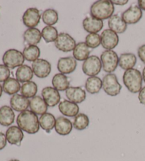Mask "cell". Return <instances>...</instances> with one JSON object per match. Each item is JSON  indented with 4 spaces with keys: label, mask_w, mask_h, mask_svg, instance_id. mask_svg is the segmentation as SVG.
<instances>
[{
    "label": "cell",
    "mask_w": 145,
    "mask_h": 161,
    "mask_svg": "<svg viewBox=\"0 0 145 161\" xmlns=\"http://www.w3.org/2000/svg\"><path fill=\"white\" fill-rule=\"evenodd\" d=\"M18 126L29 134H35L39 131L40 123L38 116L30 110L21 112L16 119Z\"/></svg>",
    "instance_id": "cell-1"
},
{
    "label": "cell",
    "mask_w": 145,
    "mask_h": 161,
    "mask_svg": "<svg viewBox=\"0 0 145 161\" xmlns=\"http://www.w3.org/2000/svg\"><path fill=\"white\" fill-rule=\"evenodd\" d=\"M114 11V5L109 0H99L91 5L90 13L92 17L103 21L110 19Z\"/></svg>",
    "instance_id": "cell-2"
},
{
    "label": "cell",
    "mask_w": 145,
    "mask_h": 161,
    "mask_svg": "<svg viewBox=\"0 0 145 161\" xmlns=\"http://www.w3.org/2000/svg\"><path fill=\"white\" fill-rule=\"evenodd\" d=\"M142 79L140 72L134 68L125 71L122 78L125 87L132 93L140 92L142 87Z\"/></svg>",
    "instance_id": "cell-3"
},
{
    "label": "cell",
    "mask_w": 145,
    "mask_h": 161,
    "mask_svg": "<svg viewBox=\"0 0 145 161\" xmlns=\"http://www.w3.org/2000/svg\"><path fill=\"white\" fill-rule=\"evenodd\" d=\"M25 58L21 51L16 49H9L4 53L2 58L4 65L10 69H14L23 65Z\"/></svg>",
    "instance_id": "cell-4"
},
{
    "label": "cell",
    "mask_w": 145,
    "mask_h": 161,
    "mask_svg": "<svg viewBox=\"0 0 145 161\" xmlns=\"http://www.w3.org/2000/svg\"><path fill=\"white\" fill-rule=\"evenodd\" d=\"M103 89L110 96H117L121 92L122 86L120 84L115 74L109 73L103 78Z\"/></svg>",
    "instance_id": "cell-5"
},
{
    "label": "cell",
    "mask_w": 145,
    "mask_h": 161,
    "mask_svg": "<svg viewBox=\"0 0 145 161\" xmlns=\"http://www.w3.org/2000/svg\"><path fill=\"white\" fill-rule=\"evenodd\" d=\"M102 68L105 73H111L116 70L119 64V58L113 51H105L101 55Z\"/></svg>",
    "instance_id": "cell-6"
},
{
    "label": "cell",
    "mask_w": 145,
    "mask_h": 161,
    "mask_svg": "<svg viewBox=\"0 0 145 161\" xmlns=\"http://www.w3.org/2000/svg\"><path fill=\"white\" fill-rule=\"evenodd\" d=\"M102 63L101 59L96 55L89 56L82 65L83 73L90 77L96 76L101 70Z\"/></svg>",
    "instance_id": "cell-7"
},
{
    "label": "cell",
    "mask_w": 145,
    "mask_h": 161,
    "mask_svg": "<svg viewBox=\"0 0 145 161\" xmlns=\"http://www.w3.org/2000/svg\"><path fill=\"white\" fill-rule=\"evenodd\" d=\"M55 46L59 51L67 53L74 51L76 42L70 35L67 33H60L55 41Z\"/></svg>",
    "instance_id": "cell-8"
},
{
    "label": "cell",
    "mask_w": 145,
    "mask_h": 161,
    "mask_svg": "<svg viewBox=\"0 0 145 161\" xmlns=\"http://www.w3.org/2000/svg\"><path fill=\"white\" fill-rule=\"evenodd\" d=\"M31 66L33 74L39 78H46L51 74V64L46 60L38 58L33 62Z\"/></svg>",
    "instance_id": "cell-9"
},
{
    "label": "cell",
    "mask_w": 145,
    "mask_h": 161,
    "mask_svg": "<svg viewBox=\"0 0 145 161\" xmlns=\"http://www.w3.org/2000/svg\"><path fill=\"white\" fill-rule=\"evenodd\" d=\"M101 38L103 48L106 49V51H112L119 43L118 35L110 29L104 30L102 32Z\"/></svg>",
    "instance_id": "cell-10"
},
{
    "label": "cell",
    "mask_w": 145,
    "mask_h": 161,
    "mask_svg": "<svg viewBox=\"0 0 145 161\" xmlns=\"http://www.w3.org/2000/svg\"><path fill=\"white\" fill-rule=\"evenodd\" d=\"M40 13L37 8H29L23 15V22L24 25L29 29L35 28L40 23Z\"/></svg>",
    "instance_id": "cell-11"
},
{
    "label": "cell",
    "mask_w": 145,
    "mask_h": 161,
    "mask_svg": "<svg viewBox=\"0 0 145 161\" xmlns=\"http://www.w3.org/2000/svg\"><path fill=\"white\" fill-rule=\"evenodd\" d=\"M142 17V11L137 5H132L122 14V19L128 24H135Z\"/></svg>",
    "instance_id": "cell-12"
},
{
    "label": "cell",
    "mask_w": 145,
    "mask_h": 161,
    "mask_svg": "<svg viewBox=\"0 0 145 161\" xmlns=\"http://www.w3.org/2000/svg\"><path fill=\"white\" fill-rule=\"evenodd\" d=\"M42 97L47 107H53L59 104L60 94L56 89L52 87H46L42 90Z\"/></svg>",
    "instance_id": "cell-13"
},
{
    "label": "cell",
    "mask_w": 145,
    "mask_h": 161,
    "mask_svg": "<svg viewBox=\"0 0 145 161\" xmlns=\"http://www.w3.org/2000/svg\"><path fill=\"white\" fill-rule=\"evenodd\" d=\"M77 60L74 57L61 58L58 60L57 69L60 73L68 75L73 73L77 68Z\"/></svg>",
    "instance_id": "cell-14"
},
{
    "label": "cell",
    "mask_w": 145,
    "mask_h": 161,
    "mask_svg": "<svg viewBox=\"0 0 145 161\" xmlns=\"http://www.w3.org/2000/svg\"><path fill=\"white\" fill-rule=\"evenodd\" d=\"M68 100L75 104H80L86 99V92L81 87H69L65 91Z\"/></svg>",
    "instance_id": "cell-15"
},
{
    "label": "cell",
    "mask_w": 145,
    "mask_h": 161,
    "mask_svg": "<svg viewBox=\"0 0 145 161\" xmlns=\"http://www.w3.org/2000/svg\"><path fill=\"white\" fill-rule=\"evenodd\" d=\"M24 136L23 131L19 126H10L6 131L7 140L12 145L21 146L22 141L24 139Z\"/></svg>",
    "instance_id": "cell-16"
},
{
    "label": "cell",
    "mask_w": 145,
    "mask_h": 161,
    "mask_svg": "<svg viewBox=\"0 0 145 161\" xmlns=\"http://www.w3.org/2000/svg\"><path fill=\"white\" fill-rule=\"evenodd\" d=\"M10 104L12 109L19 112H23L29 107L30 100L21 94H16L11 98Z\"/></svg>",
    "instance_id": "cell-17"
},
{
    "label": "cell",
    "mask_w": 145,
    "mask_h": 161,
    "mask_svg": "<svg viewBox=\"0 0 145 161\" xmlns=\"http://www.w3.org/2000/svg\"><path fill=\"white\" fill-rule=\"evenodd\" d=\"M83 27L86 32L89 34H98L104 27L102 20L94 17H86L83 21Z\"/></svg>",
    "instance_id": "cell-18"
},
{
    "label": "cell",
    "mask_w": 145,
    "mask_h": 161,
    "mask_svg": "<svg viewBox=\"0 0 145 161\" xmlns=\"http://www.w3.org/2000/svg\"><path fill=\"white\" fill-rule=\"evenodd\" d=\"M73 124L71 121L64 116H60L56 119L55 129L58 134L61 136L69 135L72 132Z\"/></svg>",
    "instance_id": "cell-19"
},
{
    "label": "cell",
    "mask_w": 145,
    "mask_h": 161,
    "mask_svg": "<svg viewBox=\"0 0 145 161\" xmlns=\"http://www.w3.org/2000/svg\"><path fill=\"white\" fill-rule=\"evenodd\" d=\"M59 110L64 116L68 117H74L79 114V107L77 104L69 100H63L59 104Z\"/></svg>",
    "instance_id": "cell-20"
},
{
    "label": "cell",
    "mask_w": 145,
    "mask_h": 161,
    "mask_svg": "<svg viewBox=\"0 0 145 161\" xmlns=\"http://www.w3.org/2000/svg\"><path fill=\"white\" fill-rule=\"evenodd\" d=\"M41 38V32L36 28L28 29L24 34V42L28 46H36L40 42Z\"/></svg>",
    "instance_id": "cell-21"
},
{
    "label": "cell",
    "mask_w": 145,
    "mask_h": 161,
    "mask_svg": "<svg viewBox=\"0 0 145 161\" xmlns=\"http://www.w3.org/2000/svg\"><path fill=\"white\" fill-rule=\"evenodd\" d=\"M29 107L30 111L36 115H43L47 113V105L40 96H35L30 99Z\"/></svg>",
    "instance_id": "cell-22"
},
{
    "label": "cell",
    "mask_w": 145,
    "mask_h": 161,
    "mask_svg": "<svg viewBox=\"0 0 145 161\" xmlns=\"http://www.w3.org/2000/svg\"><path fill=\"white\" fill-rule=\"evenodd\" d=\"M15 119V114L12 107L2 106L0 108V124L3 126H9Z\"/></svg>",
    "instance_id": "cell-23"
},
{
    "label": "cell",
    "mask_w": 145,
    "mask_h": 161,
    "mask_svg": "<svg viewBox=\"0 0 145 161\" xmlns=\"http://www.w3.org/2000/svg\"><path fill=\"white\" fill-rule=\"evenodd\" d=\"M108 26L113 31L118 34H122L127 29V24L118 15H113L108 19Z\"/></svg>",
    "instance_id": "cell-24"
},
{
    "label": "cell",
    "mask_w": 145,
    "mask_h": 161,
    "mask_svg": "<svg viewBox=\"0 0 145 161\" xmlns=\"http://www.w3.org/2000/svg\"><path fill=\"white\" fill-rule=\"evenodd\" d=\"M91 49L85 43H77L73 51V56L76 60L85 61L89 57Z\"/></svg>",
    "instance_id": "cell-25"
},
{
    "label": "cell",
    "mask_w": 145,
    "mask_h": 161,
    "mask_svg": "<svg viewBox=\"0 0 145 161\" xmlns=\"http://www.w3.org/2000/svg\"><path fill=\"white\" fill-rule=\"evenodd\" d=\"M39 123H40V126L44 131H46L47 133H51L55 128L56 119L52 114L46 113L41 115L39 119Z\"/></svg>",
    "instance_id": "cell-26"
},
{
    "label": "cell",
    "mask_w": 145,
    "mask_h": 161,
    "mask_svg": "<svg viewBox=\"0 0 145 161\" xmlns=\"http://www.w3.org/2000/svg\"><path fill=\"white\" fill-rule=\"evenodd\" d=\"M33 77V72L32 68L29 65H23L18 68L16 72V80L19 82H26L30 81Z\"/></svg>",
    "instance_id": "cell-27"
},
{
    "label": "cell",
    "mask_w": 145,
    "mask_h": 161,
    "mask_svg": "<svg viewBox=\"0 0 145 161\" xmlns=\"http://www.w3.org/2000/svg\"><path fill=\"white\" fill-rule=\"evenodd\" d=\"M53 87L57 91H66L69 87V80L65 75L62 73L56 74L52 80Z\"/></svg>",
    "instance_id": "cell-28"
},
{
    "label": "cell",
    "mask_w": 145,
    "mask_h": 161,
    "mask_svg": "<svg viewBox=\"0 0 145 161\" xmlns=\"http://www.w3.org/2000/svg\"><path fill=\"white\" fill-rule=\"evenodd\" d=\"M103 87V81L99 77L94 76L90 77L86 80L85 88L89 93L91 94L99 93Z\"/></svg>",
    "instance_id": "cell-29"
},
{
    "label": "cell",
    "mask_w": 145,
    "mask_h": 161,
    "mask_svg": "<svg viewBox=\"0 0 145 161\" xmlns=\"http://www.w3.org/2000/svg\"><path fill=\"white\" fill-rule=\"evenodd\" d=\"M137 63V58L133 53L121 54L119 58V65L125 70L132 69Z\"/></svg>",
    "instance_id": "cell-30"
},
{
    "label": "cell",
    "mask_w": 145,
    "mask_h": 161,
    "mask_svg": "<svg viewBox=\"0 0 145 161\" xmlns=\"http://www.w3.org/2000/svg\"><path fill=\"white\" fill-rule=\"evenodd\" d=\"M3 91L9 95H14L16 93L21 90V85L17 80L13 77H9L6 81L4 82Z\"/></svg>",
    "instance_id": "cell-31"
},
{
    "label": "cell",
    "mask_w": 145,
    "mask_h": 161,
    "mask_svg": "<svg viewBox=\"0 0 145 161\" xmlns=\"http://www.w3.org/2000/svg\"><path fill=\"white\" fill-rule=\"evenodd\" d=\"M38 92V86L34 82L29 81L24 83L21 88V95L26 98H33Z\"/></svg>",
    "instance_id": "cell-32"
},
{
    "label": "cell",
    "mask_w": 145,
    "mask_h": 161,
    "mask_svg": "<svg viewBox=\"0 0 145 161\" xmlns=\"http://www.w3.org/2000/svg\"><path fill=\"white\" fill-rule=\"evenodd\" d=\"M23 55L26 60L29 62H34L40 56V48L37 46H28L24 49Z\"/></svg>",
    "instance_id": "cell-33"
},
{
    "label": "cell",
    "mask_w": 145,
    "mask_h": 161,
    "mask_svg": "<svg viewBox=\"0 0 145 161\" xmlns=\"http://www.w3.org/2000/svg\"><path fill=\"white\" fill-rule=\"evenodd\" d=\"M42 38L46 43L55 42L58 36V32L56 28L51 26H45L41 31Z\"/></svg>",
    "instance_id": "cell-34"
},
{
    "label": "cell",
    "mask_w": 145,
    "mask_h": 161,
    "mask_svg": "<svg viewBox=\"0 0 145 161\" xmlns=\"http://www.w3.org/2000/svg\"><path fill=\"white\" fill-rule=\"evenodd\" d=\"M43 23L47 26H52L58 21V14L55 9H48L43 12L42 15Z\"/></svg>",
    "instance_id": "cell-35"
},
{
    "label": "cell",
    "mask_w": 145,
    "mask_h": 161,
    "mask_svg": "<svg viewBox=\"0 0 145 161\" xmlns=\"http://www.w3.org/2000/svg\"><path fill=\"white\" fill-rule=\"evenodd\" d=\"M89 125V119L87 115L84 114H79L75 116L74 120L73 122V126L74 129L79 131L86 129Z\"/></svg>",
    "instance_id": "cell-36"
},
{
    "label": "cell",
    "mask_w": 145,
    "mask_h": 161,
    "mask_svg": "<svg viewBox=\"0 0 145 161\" xmlns=\"http://www.w3.org/2000/svg\"><path fill=\"white\" fill-rule=\"evenodd\" d=\"M85 43L90 48H96L101 44V36L98 34H89L86 36Z\"/></svg>",
    "instance_id": "cell-37"
},
{
    "label": "cell",
    "mask_w": 145,
    "mask_h": 161,
    "mask_svg": "<svg viewBox=\"0 0 145 161\" xmlns=\"http://www.w3.org/2000/svg\"><path fill=\"white\" fill-rule=\"evenodd\" d=\"M10 70L4 65H0V82H5L7 79L9 78Z\"/></svg>",
    "instance_id": "cell-38"
},
{
    "label": "cell",
    "mask_w": 145,
    "mask_h": 161,
    "mask_svg": "<svg viewBox=\"0 0 145 161\" xmlns=\"http://www.w3.org/2000/svg\"><path fill=\"white\" fill-rule=\"evenodd\" d=\"M137 53L139 59L142 60V63H144L145 64V45L139 47Z\"/></svg>",
    "instance_id": "cell-39"
},
{
    "label": "cell",
    "mask_w": 145,
    "mask_h": 161,
    "mask_svg": "<svg viewBox=\"0 0 145 161\" xmlns=\"http://www.w3.org/2000/svg\"><path fill=\"white\" fill-rule=\"evenodd\" d=\"M7 138L6 135L4 134L2 132H0V151L4 149L7 146Z\"/></svg>",
    "instance_id": "cell-40"
},
{
    "label": "cell",
    "mask_w": 145,
    "mask_h": 161,
    "mask_svg": "<svg viewBox=\"0 0 145 161\" xmlns=\"http://www.w3.org/2000/svg\"><path fill=\"white\" fill-rule=\"evenodd\" d=\"M138 99L142 104L145 105V87L142 88V90L139 92Z\"/></svg>",
    "instance_id": "cell-41"
},
{
    "label": "cell",
    "mask_w": 145,
    "mask_h": 161,
    "mask_svg": "<svg viewBox=\"0 0 145 161\" xmlns=\"http://www.w3.org/2000/svg\"><path fill=\"white\" fill-rule=\"evenodd\" d=\"M110 2H112L113 4H116V5H125L127 4L128 2L127 0H122V1H120V0H118V1L113 0V1H110Z\"/></svg>",
    "instance_id": "cell-42"
},
{
    "label": "cell",
    "mask_w": 145,
    "mask_h": 161,
    "mask_svg": "<svg viewBox=\"0 0 145 161\" xmlns=\"http://www.w3.org/2000/svg\"><path fill=\"white\" fill-rule=\"evenodd\" d=\"M138 6L141 9L145 11V0H139Z\"/></svg>",
    "instance_id": "cell-43"
},
{
    "label": "cell",
    "mask_w": 145,
    "mask_h": 161,
    "mask_svg": "<svg viewBox=\"0 0 145 161\" xmlns=\"http://www.w3.org/2000/svg\"><path fill=\"white\" fill-rule=\"evenodd\" d=\"M142 78H143L144 81L145 82V67L143 69V71H142Z\"/></svg>",
    "instance_id": "cell-44"
},
{
    "label": "cell",
    "mask_w": 145,
    "mask_h": 161,
    "mask_svg": "<svg viewBox=\"0 0 145 161\" xmlns=\"http://www.w3.org/2000/svg\"><path fill=\"white\" fill-rule=\"evenodd\" d=\"M2 91H3V88H2V85H0V97H1L2 94Z\"/></svg>",
    "instance_id": "cell-45"
},
{
    "label": "cell",
    "mask_w": 145,
    "mask_h": 161,
    "mask_svg": "<svg viewBox=\"0 0 145 161\" xmlns=\"http://www.w3.org/2000/svg\"><path fill=\"white\" fill-rule=\"evenodd\" d=\"M9 161H19V160H16V159H12V160H10Z\"/></svg>",
    "instance_id": "cell-46"
}]
</instances>
